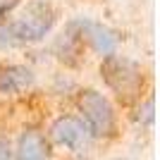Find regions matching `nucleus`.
I'll list each match as a JSON object with an SVG mask.
<instances>
[{"label": "nucleus", "instance_id": "obj_4", "mask_svg": "<svg viewBox=\"0 0 160 160\" xmlns=\"http://www.w3.org/2000/svg\"><path fill=\"white\" fill-rule=\"evenodd\" d=\"M50 136H53L55 143L72 148L74 153H86L88 148H91V141H93L88 127L81 120L72 117V115L58 117L53 122V127H50Z\"/></svg>", "mask_w": 160, "mask_h": 160}, {"label": "nucleus", "instance_id": "obj_8", "mask_svg": "<svg viewBox=\"0 0 160 160\" xmlns=\"http://www.w3.org/2000/svg\"><path fill=\"white\" fill-rule=\"evenodd\" d=\"M79 43H81V33L77 31V27L72 24V27L58 38V46H55V50L60 53V60L74 62V55H79Z\"/></svg>", "mask_w": 160, "mask_h": 160}, {"label": "nucleus", "instance_id": "obj_2", "mask_svg": "<svg viewBox=\"0 0 160 160\" xmlns=\"http://www.w3.org/2000/svg\"><path fill=\"white\" fill-rule=\"evenodd\" d=\"M103 79L108 81V86L112 88L120 98L129 100L141 91L143 86V72L136 62L120 58V55H108V60L100 67Z\"/></svg>", "mask_w": 160, "mask_h": 160}, {"label": "nucleus", "instance_id": "obj_10", "mask_svg": "<svg viewBox=\"0 0 160 160\" xmlns=\"http://www.w3.org/2000/svg\"><path fill=\"white\" fill-rule=\"evenodd\" d=\"M0 160H12V148H10V141L0 136Z\"/></svg>", "mask_w": 160, "mask_h": 160}, {"label": "nucleus", "instance_id": "obj_7", "mask_svg": "<svg viewBox=\"0 0 160 160\" xmlns=\"http://www.w3.org/2000/svg\"><path fill=\"white\" fill-rule=\"evenodd\" d=\"M17 160H48L46 139L38 132H24L17 146Z\"/></svg>", "mask_w": 160, "mask_h": 160}, {"label": "nucleus", "instance_id": "obj_11", "mask_svg": "<svg viewBox=\"0 0 160 160\" xmlns=\"http://www.w3.org/2000/svg\"><path fill=\"white\" fill-rule=\"evenodd\" d=\"M17 2H19V0H0V17H2V14H7L14 5H17Z\"/></svg>", "mask_w": 160, "mask_h": 160}, {"label": "nucleus", "instance_id": "obj_3", "mask_svg": "<svg viewBox=\"0 0 160 160\" xmlns=\"http://www.w3.org/2000/svg\"><path fill=\"white\" fill-rule=\"evenodd\" d=\"M79 108L84 112L86 127L91 132V136H110L115 132V112L110 100L103 93L88 88L79 96Z\"/></svg>", "mask_w": 160, "mask_h": 160}, {"label": "nucleus", "instance_id": "obj_1", "mask_svg": "<svg viewBox=\"0 0 160 160\" xmlns=\"http://www.w3.org/2000/svg\"><path fill=\"white\" fill-rule=\"evenodd\" d=\"M53 22H55V14L48 2H31L5 29H7V36H10L12 43H33V41H41L50 31Z\"/></svg>", "mask_w": 160, "mask_h": 160}, {"label": "nucleus", "instance_id": "obj_6", "mask_svg": "<svg viewBox=\"0 0 160 160\" xmlns=\"http://www.w3.org/2000/svg\"><path fill=\"white\" fill-rule=\"evenodd\" d=\"M77 29H81V36H86L88 43L98 50L100 55H112L115 53V36L110 29H105L103 24H93V22H74Z\"/></svg>", "mask_w": 160, "mask_h": 160}, {"label": "nucleus", "instance_id": "obj_12", "mask_svg": "<svg viewBox=\"0 0 160 160\" xmlns=\"http://www.w3.org/2000/svg\"><path fill=\"white\" fill-rule=\"evenodd\" d=\"M117 160H124V158H117Z\"/></svg>", "mask_w": 160, "mask_h": 160}, {"label": "nucleus", "instance_id": "obj_9", "mask_svg": "<svg viewBox=\"0 0 160 160\" xmlns=\"http://www.w3.org/2000/svg\"><path fill=\"white\" fill-rule=\"evenodd\" d=\"M139 122H143V124H151V122H153V98H148L146 103H143V115H139Z\"/></svg>", "mask_w": 160, "mask_h": 160}, {"label": "nucleus", "instance_id": "obj_5", "mask_svg": "<svg viewBox=\"0 0 160 160\" xmlns=\"http://www.w3.org/2000/svg\"><path fill=\"white\" fill-rule=\"evenodd\" d=\"M33 74L22 65H0V93H19L31 86Z\"/></svg>", "mask_w": 160, "mask_h": 160}]
</instances>
